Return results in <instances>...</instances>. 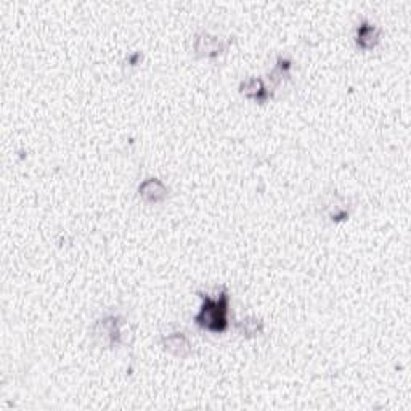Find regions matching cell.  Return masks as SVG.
<instances>
[{
  "mask_svg": "<svg viewBox=\"0 0 411 411\" xmlns=\"http://www.w3.org/2000/svg\"><path fill=\"white\" fill-rule=\"evenodd\" d=\"M199 296L203 299V305L194 317V323L204 331L215 334L225 333L229 329V291L225 286H220L209 293H199Z\"/></svg>",
  "mask_w": 411,
  "mask_h": 411,
  "instance_id": "6da1fadb",
  "label": "cell"
},
{
  "mask_svg": "<svg viewBox=\"0 0 411 411\" xmlns=\"http://www.w3.org/2000/svg\"><path fill=\"white\" fill-rule=\"evenodd\" d=\"M122 323L117 315L101 317L92 328V336L103 347H116L122 342Z\"/></svg>",
  "mask_w": 411,
  "mask_h": 411,
  "instance_id": "7a4b0ae2",
  "label": "cell"
},
{
  "mask_svg": "<svg viewBox=\"0 0 411 411\" xmlns=\"http://www.w3.org/2000/svg\"><path fill=\"white\" fill-rule=\"evenodd\" d=\"M226 47H229V42L206 31L198 32L193 39V52L198 57L217 58L226 50Z\"/></svg>",
  "mask_w": 411,
  "mask_h": 411,
  "instance_id": "3957f363",
  "label": "cell"
},
{
  "mask_svg": "<svg viewBox=\"0 0 411 411\" xmlns=\"http://www.w3.org/2000/svg\"><path fill=\"white\" fill-rule=\"evenodd\" d=\"M169 187L156 177L147 178V180H143L138 187V196L142 198V201L148 204L162 203L169 196Z\"/></svg>",
  "mask_w": 411,
  "mask_h": 411,
  "instance_id": "277c9868",
  "label": "cell"
},
{
  "mask_svg": "<svg viewBox=\"0 0 411 411\" xmlns=\"http://www.w3.org/2000/svg\"><path fill=\"white\" fill-rule=\"evenodd\" d=\"M161 344L164 350H167L171 355L178 356V359H185L192 354L193 345L190 342V339L183 331H174L169 334H164L161 338Z\"/></svg>",
  "mask_w": 411,
  "mask_h": 411,
  "instance_id": "5b68a950",
  "label": "cell"
},
{
  "mask_svg": "<svg viewBox=\"0 0 411 411\" xmlns=\"http://www.w3.org/2000/svg\"><path fill=\"white\" fill-rule=\"evenodd\" d=\"M381 41V29L376 24H373L371 21L363 20L356 28L355 42L361 50H371L375 48Z\"/></svg>",
  "mask_w": 411,
  "mask_h": 411,
  "instance_id": "8992f818",
  "label": "cell"
},
{
  "mask_svg": "<svg viewBox=\"0 0 411 411\" xmlns=\"http://www.w3.org/2000/svg\"><path fill=\"white\" fill-rule=\"evenodd\" d=\"M240 92L247 99L256 100L257 103H267L268 99H272V92L265 85L264 79L261 78H247L240 84Z\"/></svg>",
  "mask_w": 411,
  "mask_h": 411,
  "instance_id": "52a82bcc",
  "label": "cell"
},
{
  "mask_svg": "<svg viewBox=\"0 0 411 411\" xmlns=\"http://www.w3.org/2000/svg\"><path fill=\"white\" fill-rule=\"evenodd\" d=\"M236 329L243 338L251 339V338L259 336V334H262L264 322L257 317H246L236 323Z\"/></svg>",
  "mask_w": 411,
  "mask_h": 411,
  "instance_id": "ba28073f",
  "label": "cell"
},
{
  "mask_svg": "<svg viewBox=\"0 0 411 411\" xmlns=\"http://www.w3.org/2000/svg\"><path fill=\"white\" fill-rule=\"evenodd\" d=\"M324 210H326V215L331 220H344L349 217V208L342 198L336 196L331 201H328L324 206Z\"/></svg>",
  "mask_w": 411,
  "mask_h": 411,
  "instance_id": "9c48e42d",
  "label": "cell"
},
{
  "mask_svg": "<svg viewBox=\"0 0 411 411\" xmlns=\"http://www.w3.org/2000/svg\"><path fill=\"white\" fill-rule=\"evenodd\" d=\"M291 68H293V63H291V59L284 58V57H280L277 64H275V68L270 71V80L275 85H278L280 82H283V79L289 78L291 75Z\"/></svg>",
  "mask_w": 411,
  "mask_h": 411,
  "instance_id": "30bf717a",
  "label": "cell"
}]
</instances>
